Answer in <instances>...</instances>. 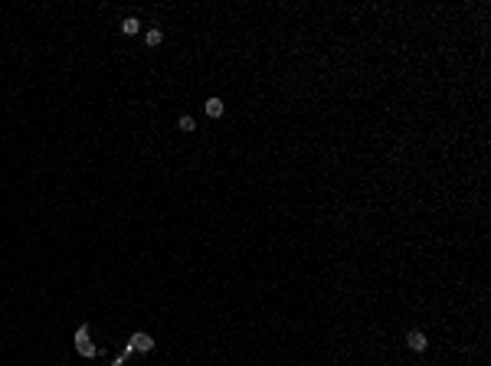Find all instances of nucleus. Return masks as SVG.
Wrapping results in <instances>:
<instances>
[{
	"instance_id": "nucleus-1",
	"label": "nucleus",
	"mask_w": 491,
	"mask_h": 366,
	"mask_svg": "<svg viewBox=\"0 0 491 366\" xmlns=\"http://www.w3.org/2000/svg\"><path fill=\"white\" fill-rule=\"evenodd\" d=\"M76 350L79 353H82V356H95V343H92V340H89V324H79V330H76Z\"/></svg>"
},
{
	"instance_id": "nucleus-2",
	"label": "nucleus",
	"mask_w": 491,
	"mask_h": 366,
	"mask_svg": "<svg viewBox=\"0 0 491 366\" xmlns=\"http://www.w3.org/2000/svg\"><path fill=\"white\" fill-rule=\"evenodd\" d=\"M131 350H138V353H151V350H154V340H151V333L138 330V333L131 337Z\"/></svg>"
},
{
	"instance_id": "nucleus-3",
	"label": "nucleus",
	"mask_w": 491,
	"mask_h": 366,
	"mask_svg": "<svg viewBox=\"0 0 491 366\" xmlns=\"http://www.w3.org/2000/svg\"><path fill=\"white\" fill-rule=\"evenodd\" d=\"M406 343L413 346V350H426V333H422V330H413V333L406 337Z\"/></svg>"
},
{
	"instance_id": "nucleus-4",
	"label": "nucleus",
	"mask_w": 491,
	"mask_h": 366,
	"mask_svg": "<svg viewBox=\"0 0 491 366\" xmlns=\"http://www.w3.org/2000/svg\"><path fill=\"white\" fill-rule=\"evenodd\" d=\"M203 108H207L210 118H220V115H223V98H207V105H203Z\"/></svg>"
},
{
	"instance_id": "nucleus-5",
	"label": "nucleus",
	"mask_w": 491,
	"mask_h": 366,
	"mask_svg": "<svg viewBox=\"0 0 491 366\" xmlns=\"http://www.w3.org/2000/svg\"><path fill=\"white\" fill-rule=\"evenodd\" d=\"M138 30H141V23L134 20V17H128V20H121V33H125V36H134Z\"/></svg>"
},
{
	"instance_id": "nucleus-6",
	"label": "nucleus",
	"mask_w": 491,
	"mask_h": 366,
	"mask_svg": "<svg viewBox=\"0 0 491 366\" xmlns=\"http://www.w3.org/2000/svg\"><path fill=\"white\" fill-rule=\"evenodd\" d=\"M144 40H147V46H160V43H164V33H160V30L154 27V30H147V36H144Z\"/></svg>"
},
{
	"instance_id": "nucleus-7",
	"label": "nucleus",
	"mask_w": 491,
	"mask_h": 366,
	"mask_svg": "<svg viewBox=\"0 0 491 366\" xmlns=\"http://www.w3.org/2000/svg\"><path fill=\"white\" fill-rule=\"evenodd\" d=\"M177 128H180V131H194V128H197V121H194L190 115H184V118L177 121Z\"/></svg>"
}]
</instances>
